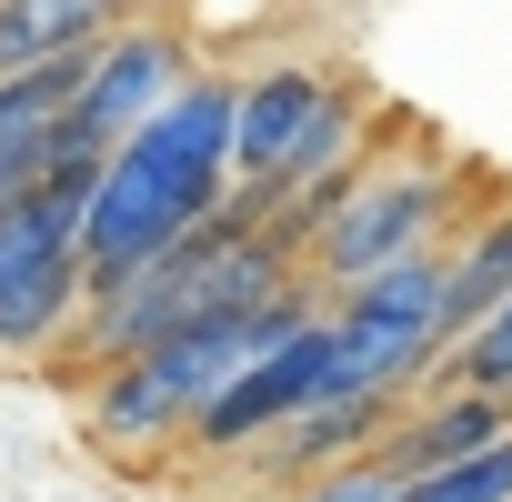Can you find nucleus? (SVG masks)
Instances as JSON below:
<instances>
[{
    "mask_svg": "<svg viewBox=\"0 0 512 502\" xmlns=\"http://www.w3.org/2000/svg\"><path fill=\"white\" fill-rule=\"evenodd\" d=\"M231 191V81L191 71L131 141L101 151L91 201H81V282L111 292L131 272H151L171 241H191Z\"/></svg>",
    "mask_w": 512,
    "mask_h": 502,
    "instance_id": "f257e3e1",
    "label": "nucleus"
},
{
    "mask_svg": "<svg viewBox=\"0 0 512 502\" xmlns=\"http://www.w3.org/2000/svg\"><path fill=\"white\" fill-rule=\"evenodd\" d=\"M302 322H322V302L312 292H282L272 312H241V322H191V332H171V342H151V352H131V362H111L101 382H91V432L121 452V462H161L181 432H191V412L251 362V352H272V342H292Z\"/></svg>",
    "mask_w": 512,
    "mask_h": 502,
    "instance_id": "f03ea898",
    "label": "nucleus"
},
{
    "mask_svg": "<svg viewBox=\"0 0 512 502\" xmlns=\"http://www.w3.org/2000/svg\"><path fill=\"white\" fill-rule=\"evenodd\" d=\"M452 191H462V161H442V151L392 161V151L362 141L352 191H342L332 221L302 241V292H312V302H342L352 282L412 262V251H442V211H452Z\"/></svg>",
    "mask_w": 512,
    "mask_h": 502,
    "instance_id": "7ed1b4c3",
    "label": "nucleus"
},
{
    "mask_svg": "<svg viewBox=\"0 0 512 502\" xmlns=\"http://www.w3.org/2000/svg\"><path fill=\"white\" fill-rule=\"evenodd\" d=\"M372 131V91L342 81V71H312V61H272L231 81V181H302V171H332L352 161Z\"/></svg>",
    "mask_w": 512,
    "mask_h": 502,
    "instance_id": "20e7f679",
    "label": "nucleus"
},
{
    "mask_svg": "<svg viewBox=\"0 0 512 502\" xmlns=\"http://www.w3.org/2000/svg\"><path fill=\"white\" fill-rule=\"evenodd\" d=\"M191 81V51H181V31L171 21H121L91 61H81V91H71V111H61V151H111V141H131L171 91Z\"/></svg>",
    "mask_w": 512,
    "mask_h": 502,
    "instance_id": "39448f33",
    "label": "nucleus"
},
{
    "mask_svg": "<svg viewBox=\"0 0 512 502\" xmlns=\"http://www.w3.org/2000/svg\"><path fill=\"white\" fill-rule=\"evenodd\" d=\"M322 362H332V342H322V322H302L292 342H272V352H251L201 412H191V452H241L251 432H272L282 412H302L312 392H322Z\"/></svg>",
    "mask_w": 512,
    "mask_h": 502,
    "instance_id": "423d86ee",
    "label": "nucleus"
},
{
    "mask_svg": "<svg viewBox=\"0 0 512 502\" xmlns=\"http://www.w3.org/2000/svg\"><path fill=\"white\" fill-rule=\"evenodd\" d=\"M392 412H402V402H342V392H312V402L282 412L272 432H251L231 462H251V482H312V472L372 452V442L392 432Z\"/></svg>",
    "mask_w": 512,
    "mask_h": 502,
    "instance_id": "0eeeda50",
    "label": "nucleus"
},
{
    "mask_svg": "<svg viewBox=\"0 0 512 502\" xmlns=\"http://www.w3.org/2000/svg\"><path fill=\"white\" fill-rule=\"evenodd\" d=\"M502 432H512V402H492V392H412L392 412V432L372 442V462L422 482V472H442V462H462V452H482Z\"/></svg>",
    "mask_w": 512,
    "mask_h": 502,
    "instance_id": "6e6552de",
    "label": "nucleus"
},
{
    "mask_svg": "<svg viewBox=\"0 0 512 502\" xmlns=\"http://www.w3.org/2000/svg\"><path fill=\"white\" fill-rule=\"evenodd\" d=\"M121 21H131V0H0V81L41 61H81Z\"/></svg>",
    "mask_w": 512,
    "mask_h": 502,
    "instance_id": "1a4fd4ad",
    "label": "nucleus"
},
{
    "mask_svg": "<svg viewBox=\"0 0 512 502\" xmlns=\"http://www.w3.org/2000/svg\"><path fill=\"white\" fill-rule=\"evenodd\" d=\"M502 292H512V201H502V211H482L462 241H442V302H432L442 352H452V342H462ZM442 352H432V362H442Z\"/></svg>",
    "mask_w": 512,
    "mask_h": 502,
    "instance_id": "9d476101",
    "label": "nucleus"
},
{
    "mask_svg": "<svg viewBox=\"0 0 512 502\" xmlns=\"http://www.w3.org/2000/svg\"><path fill=\"white\" fill-rule=\"evenodd\" d=\"M422 392H492V402H512V292L422 372Z\"/></svg>",
    "mask_w": 512,
    "mask_h": 502,
    "instance_id": "9b49d317",
    "label": "nucleus"
},
{
    "mask_svg": "<svg viewBox=\"0 0 512 502\" xmlns=\"http://www.w3.org/2000/svg\"><path fill=\"white\" fill-rule=\"evenodd\" d=\"M402 502H512V432L442 462V472H422V482H402Z\"/></svg>",
    "mask_w": 512,
    "mask_h": 502,
    "instance_id": "f8f14e48",
    "label": "nucleus"
},
{
    "mask_svg": "<svg viewBox=\"0 0 512 502\" xmlns=\"http://www.w3.org/2000/svg\"><path fill=\"white\" fill-rule=\"evenodd\" d=\"M302 502H402V472H382L372 452H352V462L312 472V482H302Z\"/></svg>",
    "mask_w": 512,
    "mask_h": 502,
    "instance_id": "ddd939ff",
    "label": "nucleus"
},
{
    "mask_svg": "<svg viewBox=\"0 0 512 502\" xmlns=\"http://www.w3.org/2000/svg\"><path fill=\"white\" fill-rule=\"evenodd\" d=\"M51 161H61L51 141H0V211H11V201H31V191L51 181Z\"/></svg>",
    "mask_w": 512,
    "mask_h": 502,
    "instance_id": "4468645a",
    "label": "nucleus"
}]
</instances>
